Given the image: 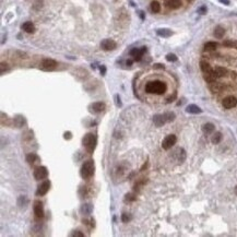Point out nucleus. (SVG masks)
<instances>
[{
    "label": "nucleus",
    "mask_w": 237,
    "mask_h": 237,
    "mask_svg": "<svg viewBox=\"0 0 237 237\" xmlns=\"http://www.w3.org/2000/svg\"><path fill=\"white\" fill-rule=\"evenodd\" d=\"M176 141H177L176 136H175V134H169V136H167L166 138L163 140V142H162V147H163L164 150H169L172 147H174Z\"/></svg>",
    "instance_id": "0eeeda50"
},
{
    "label": "nucleus",
    "mask_w": 237,
    "mask_h": 237,
    "mask_svg": "<svg viewBox=\"0 0 237 237\" xmlns=\"http://www.w3.org/2000/svg\"><path fill=\"white\" fill-rule=\"evenodd\" d=\"M57 68V61L50 58L44 59L41 63V69L44 71H52Z\"/></svg>",
    "instance_id": "39448f33"
},
{
    "label": "nucleus",
    "mask_w": 237,
    "mask_h": 237,
    "mask_svg": "<svg viewBox=\"0 0 237 237\" xmlns=\"http://www.w3.org/2000/svg\"><path fill=\"white\" fill-rule=\"evenodd\" d=\"M216 48H218V43H215V42H208L205 44V50H207V52H213Z\"/></svg>",
    "instance_id": "a878e982"
},
{
    "label": "nucleus",
    "mask_w": 237,
    "mask_h": 237,
    "mask_svg": "<svg viewBox=\"0 0 237 237\" xmlns=\"http://www.w3.org/2000/svg\"><path fill=\"white\" fill-rule=\"evenodd\" d=\"M175 98H176V93H175L173 96H171V97L167 100V102H168V103H171V102H173V100H175Z\"/></svg>",
    "instance_id": "37998d69"
},
{
    "label": "nucleus",
    "mask_w": 237,
    "mask_h": 237,
    "mask_svg": "<svg viewBox=\"0 0 237 237\" xmlns=\"http://www.w3.org/2000/svg\"><path fill=\"white\" fill-rule=\"evenodd\" d=\"M158 36H161V37H169V36L173 35V32L168 29H160V30L156 31Z\"/></svg>",
    "instance_id": "4be33fe9"
},
{
    "label": "nucleus",
    "mask_w": 237,
    "mask_h": 237,
    "mask_svg": "<svg viewBox=\"0 0 237 237\" xmlns=\"http://www.w3.org/2000/svg\"><path fill=\"white\" fill-rule=\"evenodd\" d=\"M48 176V171L45 166H37L34 169V177L36 180L46 179Z\"/></svg>",
    "instance_id": "423d86ee"
},
{
    "label": "nucleus",
    "mask_w": 237,
    "mask_h": 237,
    "mask_svg": "<svg viewBox=\"0 0 237 237\" xmlns=\"http://www.w3.org/2000/svg\"><path fill=\"white\" fill-rule=\"evenodd\" d=\"M214 71H215L218 78H224V76H226L229 74V70L226 68H223V67H216L214 69Z\"/></svg>",
    "instance_id": "aec40b11"
},
{
    "label": "nucleus",
    "mask_w": 237,
    "mask_h": 237,
    "mask_svg": "<svg viewBox=\"0 0 237 237\" xmlns=\"http://www.w3.org/2000/svg\"><path fill=\"white\" fill-rule=\"evenodd\" d=\"M225 34V30H224L222 26H216L215 30H214V36L216 38H222Z\"/></svg>",
    "instance_id": "cd10ccee"
},
{
    "label": "nucleus",
    "mask_w": 237,
    "mask_h": 237,
    "mask_svg": "<svg viewBox=\"0 0 237 237\" xmlns=\"http://www.w3.org/2000/svg\"><path fill=\"white\" fill-rule=\"evenodd\" d=\"M223 45L225 47H229V48L237 49V41H233V39H226V41L223 42Z\"/></svg>",
    "instance_id": "c85d7f7f"
},
{
    "label": "nucleus",
    "mask_w": 237,
    "mask_h": 237,
    "mask_svg": "<svg viewBox=\"0 0 237 237\" xmlns=\"http://www.w3.org/2000/svg\"><path fill=\"white\" fill-rule=\"evenodd\" d=\"M216 79H218V76H216L215 71L213 70L210 71V72H208V73H205V80L208 82V83H212V82L216 81Z\"/></svg>",
    "instance_id": "4468645a"
},
{
    "label": "nucleus",
    "mask_w": 237,
    "mask_h": 237,
    "mask_svg": "<svg viewBox=\"0 0 237 237\" xmlns=\"http://www.w3.org/2000/svg\"><path fill=\"white\" fill-rule=\"evenodd\" d=\"M93 210V207L92 205H90V203H86V205H83L81 207V213L83 214V215H90L91 212H92Z\"/></svg>",
    "instance_id": "412c9836"
},
{
    "label": "nucleus",
    "mask_w": 237,
    "mask_h": 237,
    "mask_svg": "<svg viewBox=\"0 0 237 237\" xmlns=\"http://www.w3.org/2000/svg\"><path fill=\"white\" fill-rule=\"evenodd\" d=\"M29 203V200H27V198L25 196H21L19 198V200H18V205H20V207H26V205Z\"/></svg>",
    "instance_id": "7c9ffc66"
},
{
    "label": "nucleus",
    "mask_w": 237,
    "mask_h": 237,
    "mask_svg": "<svg viewBox=\"0 0 237 237\" xmlns=\"http://www.w3.org/2000/svg\"><path fill=\"white\" fill-rule=\"evenodd\" d=\"M8 70H9L8 63H0V72H1V74H3L5 71H8Z\"/></svg>",
    "instance_id": "473e14b6"
},
{
    "label": "nucleus",
    "mask_w": 237,
    "mask_h": 237,
    "mask_svg": "<svg viewBox=\"0 0 237 237\" xmlns=\"http://www.w3.org/2000/svg\"><path fill=\"white\" fill-rule=\"evenodd\" d=\"M198 12H199L200 14H205V13H207V8H205V5H203V7H201V8H199V10H198Z\"/></svg>",
    "instance_id": "ea45409f"
},
{
    "label": "nucleus",
    "mask_w": 237,
    "mask_h": 237,
    "mask_svg": "<svg viewBox=\"0 0 237 237\" xmlns=\"http://www.w3.org/2000/svg\"><path fill=\"white\" fill-rule=\"evenodd\" d=\"M222 3H225V5H229V0H220Z\"/></svg>",
    "instance_id": "c03bdc74"
},
{
    "label": "nucleus",
    "mask_w": 237,
    "mask_h": 237,
    "mask_svg": "<svg viewBox=\"0 0 237 237\" xmlns=\"http://www.w3.org/2000/svg\"><path fill=\"white\" fill-rule=\"evenodd\" d=\"M223 89V85L221 84V83H218L216 81L212 82V83H210V90L212 93H218L220 92V91Z\"/></svg>",
    "instance_id": "5701e85b"
},
{
    "label": "nucleus",
    "mask_w": 237,
    "mask_h": 237,
    "mask_svg": "<svg viewBox=\"0 0 237 237\" xmlns=\"http://www.w3.org/2000/svg\"><path fill=\"white\" fill-rule=\"evenodd\" d=\"M166 5L169 9H178L181 5V0H166Z\"/></svg>",
    "instance_id": "6ab92c4d"
},
{
    "label": "nucleus",
    "mask_w": 237,
    "mask_h": 237,
    "mask_svg": "<svg viewBox=\"0 0 237 237\" xmlns=\"http://www.w3.org/2000/svg\"><path fill=\"white\" fill-rule=\"evenodd\" d=\"M174 113H165V114H157L153 117V123L156 127H162L167 123H171L175 119Z\"/></svg>",
    "instance_id": "f03ea898"
},
{
    "label": "nucleus",
    "mask_w": 237,
    "mask_h": 237,
    "mask_svg": "<svg viewBox=\"0 0 237 237\" xmlns=\"http://www.w3.org/2000/svg\"><path fill=\"white\" fill-rule=\"evenodd\" d=\"M94 174V162L93 160H87L82 164L80 169V175L83 179H90Z\"/></svg>",
    "instance_id": "20e7f679"
},
{
    "label": "nucleus",
    "mask_w": 237,
    "mask_h": 237,
    "mask_svg": "<svg viewBox=\"0 0 237 237\" xmlns=\"http://www.w3.org/2000/svg\"><path fill=\"white\" fill-rule=\"evenodd\" d=\"M126 65H127V66H131V65H132V60H127V61H126Z\"/></svg>",
    "instance_id": "a18cd8bd"
},
{
    "label": "nucleus",
    "mask_w": 237,
    "mask_h": 237,
    "mask_svg": "<svg viewBox=\"0 0 237 237\" xmlns=\"http://www.w3.org/2000/svg\"><path fill=\"white\" fill-rule=\"evenodd\" d=\"M63 138H65L66 140H70L71 138H72V134H71L70 131H67V132L63 134Z\"/></svg>",
    "instance_id": "e433bc0d"
},
{
    "label": "nucleus",
    "mask_w": 237,
    "mask_h": 237,
    "mask_svg": "<svg viewBox=\"0 0 237 237\" xmlns=\"http://www.w3.org/2000/svg\"><path fill=\"white\" fill-rule=\"evenodd\" d=\"M236 194H237V187H236Z\"/></svg>",
    "instance_id": "49530a36"
},
{
    "label": "nucleus",
    "mask_w": 237,
    "mask_h": 237,
    "mask_svg": "<svg viewBox=\"0 0 237 237\" xmlns=\"http://www.w3.org/2000/svg\"><path fill=\"white\" fill-rule=\"evenodd\" d=\"M26 162L31 165H34L35 163L39 162V157H38L37 154L35 153H30V154H27L26 155Z\"/></svg>",
    "instance_id": "a211bd4d"
},
{
    "label": "nucleus",
    "mask_w": 237,
    "mask_h": 237,
    "mask_svg": "<svg viewBox=\"0 0 237 237\" xmlns=\"http://www.w3.org/2000/svg\"><path fill=\"white\" fill-rule=\"evenodd\" d=\"M187 1H191V0H187Z\"/></svg>",
    "instance_id": "de8ad7c7"
},
{
    "label": "nucleus",
    "mask_w": 237,
    "mask_h": 237,
    "mask_svg": "<svg viewBox=\"0 0 237 237\" xmlns=\"http://www.w3.org/2000/svg\"><path fill=\"white\" fill-rule=\"evenodd\" d=\"M115 98H116V105H117V106H121V102H120L119 95H116L115 96Z\"/></svg>",
    "instance_id": "a19ab883"
},
{
    "label": "nucleus",
    "mask_w": 237,
    "mask_h": 237,
    "mask_svg": "<svg viewBox=\"0 0 237 237\" xmlns=\"http://www.w3.org/2000/svg\"><path fill=\"white\" fill-rule=\"evenodd\" d=\"M154 68H155V69H164V66L157 63V65H154Z\"/></svg>",
    "instance_id": "79ce46f5"
},
{
    "label": "nucleus",
    "mask_w": 237,
    "mask_h": 237,
    "mask_svg": "<svg viewBox=\"0 0 237 237\" xmlns=\"http://www.w3.org/2000/svg\"><path fill=\"white\" fill-rule=\"evenodd\" d=\"M82 143H83V147L86 149V151L90 154H92L95 150L96 143H97V138H96L95 134H86L83 139H82Z\"/></svg>",
    "instance_id": "7ed1b4c3"
},
{
    "label": "nucleus",
    "mask_w": 237,
    "mask_h": 237,
    "mask_svg": "<svg viewBox=\"0 0 237 237\" xmlns=\"http://www.w3.org/2000/svg\"><path fill=\"white\" fill-rule=\"evenodd\" d=\"M100 71H101L102 76H105V74H106V67H105V66H101V67H100Z\"/></svg>",
    "instance_id": "58836bf2"
},
{
    "label": "nucleus",
    "mask_w": 237,
    "mask_h": 237,
    "mask_svg": "<svg viewBox=\"0 0 237 237\" xmlns=\"http://www.w3.org/2000/svg\"><path fill=\"white\" fill-rule=\"evenodd\" d=\"M222 140V134L221 132H215V134L212 136V139H211V141H212L213 144H218V143H220Z\"/></svg>",
    "instance_id": "c756f323"
},
{
    "label": "nucleus",
    "mask_w": 237,
    "mask_h": 237,
    "mask_svg": "<svg viewBox=\"0 0 237 237\" xmlns=\"http://www.w3.org/2000/svg\"><path fill=\"white\" fill-rule=\"evenodd\" d=\"M145 52H147V47H141V48H134L130 52V55H131V56H134L136 61H139V60H141V58L143 57V55L145 54Z\"/></svg>",
    "instance_id": "f8f14e48"
},
{
    "label": "nucleus",
    "mask_w": 237,
    "mask_h": 237,
    "mask_svg": "<svg viewBox=\"0 0 237 237\" xmlns=\"http://www.w3.org/2000/svg\"><path fill=\"white\" fill-rule=\"evenodd\" d=\"M129 220H130V218L128 216V214H127V213H123V215H121V221L126 223V222H128Z\"/></svg>",
    "instance_id": "4c0bfd02"
},
{
    "label": "nucleus",
    "mask_w": 237,
    "mask_h": 237,
    "mask_svg": "<svg viewBox=\"0 0 237 237\" xmlns=\"http://www.w3.org/2000/svg\"><path fill=\"white\" fill-rule=\"evenodd\" d=\"M202 130H203V132H205V134H212L213 131H214V125L211 123H207L203 125V127H202Z\"/></svg>",
    "instance_id": "393cba45"
},
{
    "label": "nucleus",
    "mask_w": 237,
    "mask_h": 237,
    "mask_svg": "<svg viewBox=\"0 0 237 237\" xmlns=\"http://www.w3.org/2000/svg\"><path fill=\"white\" fill-rule=\"evenodd\" d=\"M22 30L25 31L26 33H34L35 32V26L33 24L31 21H27V22H24L23 24H22Z\"/></svg>",
    "instance_id": "2eb2a0df"
},
{
    "label": "nucleus",
    "mask_w": 237,
    "mask_h": 237,
    "mask_svg": "<svg viewBox=\"0 0 237 237\" xmlns=\"http://www.w3.org/2000/svg\"><path fill=\"white\" fill-rule=\"evenodd\" d=\"M200 68H201L203 73H208V72L212 71V68H211L210 63H208V61H205V60H202L201 63H200Z\"/></svg>",
    "instance_id": "b1692460"
},
{
    "label": "nucleus",
    "mask_w": 237,
    "mask_h": 237,
    "mask_svg": "<svg viewBox=\"0 0 237 237\" xmlns=\"http://www.w3.org/2000/svg\"><path fill=\"white\" fill-rule=\"evenodd\" d=\"M151 10H152V12L153 13H158L160 11H161V5H160V2L158 1H152L151 2Z\"/></svg>",
    "instance_id": "bb28decb"
},
{
    "label": "nucleus",
    "mask_w": 237,
    "mask_h": 237,
    "mask_svg": "<svg viewBox=\"0 0 237 237\" xmlns=\"http://www.w3.org/2000/svg\"><path fill=\"white\" fill-rule=\"evenodd\" d=\"M106 105L103 103V102H95L90 105V109L92 113H95V114H98V113H102L105 109Z\"/></svg>",
    "instance_id": "ddd939ff"
},
{
    "label": "nucleus",
    "mask_w": 237,
    "mask_h": 237,
    "mask_svg": "<svg viewBox=\"0 0 237 237\" xmlns=\"http://www.w3.org/2000/svg\"><path fill=\"white\" fill-rule=\"evenodd\" d=\"M167 86L166 84L162 81H152L147 83L145 85V92L150 93V94H157L161 95L166 92Z\"/></svg>",
    "instance_id": "f257e3e1"
},
{
    "label": "nucleus",
    "mask_w": 237,
    "mask_h": 237,
    "mask_svg": "<svg viewBox=\"0 0 237 237\" xmlns=\"http://www.w3.org/2000/svg\"><path fill=\"white\" fill-rule=\"evenodd\" d=\"M136 200V196L134 194H127L125 196V202H132Z\"/></svg>",
    "instance_id": "2f4dec72"
},
{
    "label": "nucleus",
    "mask_w": 237,
    "mask_h": 237,
    "mask_svg": "<svg viewBox=\"0 0 237 237\" xmlns=\"http://www.w3.org/2000/svg\"><path fill=\"white\" fill-rule=\"evenodd\" d=\"M101 47H102V49L108 52V50H114V49L117 47V44H116V42L113 41V39L106 38V39H103V41L101 42Z\"/></svg>",
    "instance_id": "9d476101"
},
{
    "label": "nucleus",
    "mask_w": 237,
    "mask_h": 237,
    "mask_svg": "<svg viewBox=\"0 0 237 237\" xmlns=\"http://www.w3.org/2000/svg\"><path fill=\"white\" fill-rule=\"evenodd\" d=\"M33 210H34V214L37 218H44V208H43V203L41 201H34V205H33Z\"/></svg>",
    "instance_id": "1a4fd4ad"
},
{
    "label": "nucleus",
    "mask_w": 237,
    "mask_h": 237,
    "mask_svg": "<svg viewBox=\"0 0 237 237\" xmlns=\"http://www.w3.org/2000/svg\"><path fill=\"white\" fill-rule=\"evenodd\" d=\"M222 105H223L224 108H226V109L233 108V107H235L237 105V98L233 95L226 96V97L223 100V102H222Z\"/></svg>",
    "instance_id": "6e6552de"
},
{
    "label": "nucleus",
    "mask_w": 237,
    "mask_h": 237,
    "mask_svg": "<svg viewBox=\"0 0 237 237\" xmlns=\"http://www.w3.org/2000/svg\"><path fill=\"white\" fill-rule=\"evenodd\" d=\"M49 188H50V183L48 180H45L44 183H42L41 185L37 187L36 190V196H45L48 192Z\"/></svg>",
    "instance_id": "9b49d317"
},
{
    "label": "nucleus",
    "mask_w": 237,
    "mask_h": 237,
    "mask_svg": "<svg viewBox=\"0 0 237 237\" xmlns=\"http://www.w3.org/2000/svg\"><path fill=\"white\" fill-rule=\"evenodd\" d=\"M71 236H73V237H84V234L82 232H80V231H74L72 234H71Z\"/></svg>",
    "instance_id": "f704fd0d"
},
{
    "label": "nucleus",
    "mask_w": 237,
    "mask_h": 237,
    "mask_svg": "<svg viewBox=\"0 0 237 237\" xmlns=\"http://www.w3.org/2000/svg\"><path fill=\"white\" fill-rule=\"evenodd\" d=\"M24 124H25V118L23 117V116H21V115H18L16 117H14V119H13L14 127H16V128H22Z\"/></svg>",
    "instance_id": "dca6fc26"
},
{
    "label": "nucleus",
    "mask_w": 237,
    "mask_h": 237,
    "mask_svg": "<svg viewBox=\"0 0 237 237\" xmlns=\"http://www.w3.org/2000/svg\"><path fill=\"white\" fill-rule=\"evenodd\" d=\"M185 156H186V153H185V150L183 149H180V155H179V161L183 162L185 160Z\"/></svg>",
    "instance_id": "c9c22d12"
},
{
    "label": "nucleus",
    "mask_w": 237,
    "mask_h": 237,
    "mask_svg": "<svg viewBox=\"0 0 237 237\" xmlns=\"http://www.w3.org/2000/svg\"><path fill=\"white\" fill-rule=\"evenodd\" d=\"M166 60L167 61H171V63H174V61L177 60V56L174 54H168L166 55Z\"/></svg>",
    "instance_id": "72a5a7b5"
},
{
    "label": "nucleus",
    "mask_w": 237,
    "mask_h": 237,
    "mask_svg": "<svg viewBox=\"0 0 237 237\" xmlns=\"http://www.w3.org/2000/svg\"><path fill=\"white\" fill-rule=\"evenodd\" d=\"M186 112L189 113V114H200V113L202 112V109L200 108L199 106L195 105V104H190V105H188V106H187V108H186Z\"/></svg>",
    "instance_id": "f3484780"
}]
</instances>
